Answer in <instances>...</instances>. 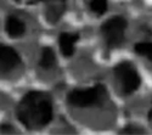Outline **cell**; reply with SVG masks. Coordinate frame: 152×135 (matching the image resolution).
<instances>
[{
	"label": "cell",
	"instance_id": "6da1fadb",
	"mask_svg": "<svg viewBox=\"0 0 152 135\" xmlns=\"http://www.w3.org/2000/svg\"><path fill=\"white\" fill-rule=\"evenodd\" d=\"M16 116L29 130L46 127L54 116L51 96L44 91H28L18 102Z\"/></svg>",
	"mask_w": 152,
	"mask_h": 135
},
{
	"label": "cell",
	"instance_id": "7a4b0ae2",
	"mask_svg": "<svg viewBox=\"0 0 152 135\" xmlns=\"http://www.w3.org/2000/svg\"><path fill=\"white\" fill-rule=\"evenodd\" d=\"M108 99V93L105 85L96 84L93 88L84 90L75 89L67 95V102L72 107L88 108V107H101Z\"/></svg>",
	"mask_w": 152,
	"mask_h": 135
},
{
	"label": "cell",
	"instance_id": "3957f363",
	"mask_svg": "<svg viewBox=\"0 0 152 135\" xmlns=\"http://www.w3.org/2000/svg\"><path fill=\"white\" fill-rule=\"evenodd\" d=\"M115 78L119 93L124 96L135 93L140 87L141 82L136 68L128 61H123L115 67Z\"/></svg>",
	"mask_w": 152,
	"mask_h": 135
},
{
	"label": "cell",
	"instance_id": "277c9868",
	"mask_svg": "<svg viewBox=\"0 0 152 135\" xmlns=\"http://www.w3.org/2000/svg\"><path fill=\"white\" fill-rule=\"evenodd\" d=\"M126 28H128V22L122 16L112 17L101 26L100 31L107 49L119 47L124 43Z\"/></svg>",
	"mask_w": 152,
	"mask_h": 135
},
{
	"label": "cell",
	"instance_id": "5b68a950",
	"mask_svg": "<svg viewBox=\"0 0 152 135\" xmlns=\"http://www.w3.org/2000/svg\"><path fill=\"white\" fill-rule=\"evenodd\" d=\"M22 63L20 54L14 47L0 44V76H6Z\"/></svg>",
	"mask_w": 152,
	"mask_h": 135
},
{
	"label": "cell",
	"instance_id": "8992f818",
	"mask_svg": "<svg viewBox=\"0 0 152 135\" xmlns=\"http://www.w3.org/2000/svg\"><path fill=\"white\" fill-rule=\"evenodd\" d=\"M79 40V34L77 33H67L63 32L60 34L58 36V44H60V49L61 53L65 57H71L74 54V49H75V44Z\"/></svg>",
	"mask_w": 152,
	"mask_h": 135
},
{
	"label": "cell",
	"instance_id": "52a82bcc",
	"mask_svg": "<svg viewBox=\"0 0 152 135\" xmlns=\"http://www.w3.org/2000/svg\"><path fill=\"white\" fill-rule=\"evenodd\" d=\"M5 31L11 38H20L26 32V24L21 18L16 16H10L7 17L5 23Z\"/></svg>",
	"mask_w": 152,
	"mask_h": 135
},
{
	"label": "cell",
	"instance_id": "ba28073f",
	"mask_svg": "<svg viewBox=\"0 0 152 135\" xmlns=\"http://www.w3.org/2000/svg\"><path fill=\"white\" fill-rule=\"evenodd\" d=\"M39 66L43 69H50L55 66V54L51 47H44L39 60Z\"/></svg>",
	"mask_w": 152,
	"mask_h": 135
},
{
	"label": "cell",
	"instance_id": "9c48e42d",
	"mask_svg": "<svg viewBox=\"0 0 152 135\" xmlns=\"http://www.w3.org/2000/svg\"><path fill=\"white\" fill-rule=\"evenodd\" d=\"M108 4L107 0H90L89 1V9L95 15H104L107 11Z\"/></svg>",
	"mask_w": 152,
	"mask_h": 135
},
{
	"label": "cell",
	"instance_id": "30bf717a",
	"mask_svg": "<svg viewBox=\"0 0 152 135\" xmlns=\"http://www.w3.org/2000/svg\"><path fill=\"white\" fill-rule=\"evenodd\" d=\"M135 53L140 56L146 57L148 61L152 60V45L148 42H142V43H137L135 45Z\"/></svg>",
	"mask_w": 152,
	"mask_h": 135
},
{
	"label": "cell",
	"instance_id": "8fae6325",
	"mask_svg": "<svg viewBox=\"0 0 152 135\" xmlns=\"http://www.w3.org/2000/svg\"><path fill=\"white\" fill-rule=\"evenodd\" d=\"M121 133H128V134H141L142 130H139L137 128L134 129V127H126V129L122 130Z\"/></svg>",
	"mask_w": 152,
	"mask_h": 135
},
{
	"label": "cell",
	"instance_id": "7c38bea8",
	"mask_svg": "<svg viewBox=\"0 0 152 135\" xmlns=\"http://www.w3.org/2000/svg\"><path fill=\"white\" fill-rule=\"evenodd\" d=\"M11 128H12L11 126H1V127H0V131H1V133H4L5 130H7V131H12Z\"/></svg>",
	"mask_w": 152,
	"mask_h": 135
},
{
	"label": "cell",
	"instance_id": "4fadbf2b",
	"mask_svg": "<svg viewBox=\"0 0 152 135\" xmlns=\"http://www.w3.org/2000/svg\"><path fill=\"white\" fill-rule=\"evenodd\" d=\"M33 1H38V0H33Z\"/></svg>",
	"mask_w": 152,
	"mask_h": 135
}]
</instances>
